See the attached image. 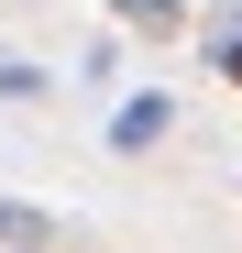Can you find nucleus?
Returning a JSON list of instances; mask_svg holds the SVG:
<instances>
[{
    "instance_id": "obj_2",
    "label": "nucleus",
    "mask_w": 242,
    "mask_h": 253,
    "mask_svg": "<svg viewBox=\"0 0 242 253\" xmlns=\"http://www.w3.org/2000/svg\"><path fill=\"white\" fill-rule=\"evenodd\" d=\"M110 22H121V33H143V44L187 33V11H176V0H110Z\"/></svg>"
},
{
    "instance_id": "obj_3",
    "label": "nucleus",
    "mask_w": 242,
    "mask_h": 253,
    "mask_svg": "<svg viewBox=\"0 0 242 253\" xmlns=\"http://www.w3.org/2000/svg\"><path fill=\"white\" fill-rule=\"evenodd\" d=\"M0 242H11V253H44V242H55V209H22V198H0Z\"/></svg>"
},
{
    "instance_id": "obj_1",
    "label": "nucleus",
    "mask_w": 242,
    "mask_h": 253,
    "mask_svg": "<svg viewBox=\"0 0 242 253\" xmlns=\"http://www.w3.org/2000/svg\"><path fill=\"white\" fill-rule=\"evenodd\" d=\"M165 121H176V99H165V88H143V99H121L110 143H121V154H143V143H165Z\"/></svg>"
},
{
    "instance_id": "obj_4",
    "label": "nucleus",
    "mask_w": 242,
    "mask_h": 253,
    "mask_svg": "<svg viewBox=\"0 0 242 253\" xmlns=\"http://www.w3.org/2000/svg\"><path fill=\"white\" fill-rule=\"evenodd\" d=\"M209 66H220L231 88H242V33H209Z\"/></svg>"
}]
</instances>
